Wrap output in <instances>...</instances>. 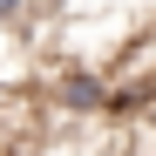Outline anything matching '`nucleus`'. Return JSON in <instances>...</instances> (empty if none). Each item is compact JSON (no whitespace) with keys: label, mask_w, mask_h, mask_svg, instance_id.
Listing matches in <instances>:
<instances>
[{"label":"nucleus","mask_w":156,"mask_h":156,"mask_svg":"<svg viewBox=\"0 0 156 156\" xmlns=\"http://www.w3.org/2000/svg\"><path fill=\"white\" fill-rule=\"evenodd\" d=\"M55 102H61L68 115H102V109H109V82L88 75V68H68L61 88H55Z\"/></svg>","instance_id":"nucleus-1"},{"label":"nucleus","mask_w":156,"mask_h":156,"mask_svg":"<svg viewBox=\"0 0 156 156\" xmlns=\"http://www.w3.org/2000/svg\"><path fill=\"white\" fill-rule=\"evenodd\" d=\"M14 14H20V0H0V27H7V20H14Z\"/></svg>","instance_id":"nucleus-2"}]
</instances>
